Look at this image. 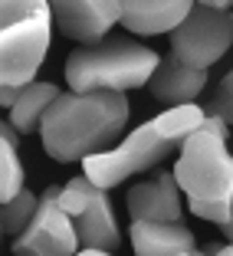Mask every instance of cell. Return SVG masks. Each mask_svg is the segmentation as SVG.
Segmentation results:
<instances>
[{"mask_svg":"<svg viewBox=\"0 0 233 256\" xmlns=\"http://www.w3.org/2000/svg\"><path fill=\"white\" fill-rule=\"evenodd\" d=\"M16 151H20V132L0 118V204L14 200L23 190V164Z\"/></svg>","mask_w":233,"mask_h":256,"instance_id":"cell-15","label":"cell"},{"mask_svg":"<svg viewBox=\"0 0 233 256\" xmlns=\"http://www.w3.org/2000/svg\"><path fill=\"white\" fill-rule=\"evenodd\" d=\"M210 256H233V243H226V246H217V243H214Z\"/></svg>","mask_w":233,"mask_h":256,"instance_id":"cell-20","label":"cell"},{"mask_svg":"<svg viewBox=\"0 0 233 256\" xmlns=\"http://www.w3.org/2000/svg\"><path fill=\"white\" fill-rule=\"evenodd\" d=\"M233 43V14L194 0L188 16L171 30V56L194 69H210Z\"/></svg>","mask_w":233,"mask_h":256,"instance_id":"cell-6","label":"cell"},{"mask_svg":"<svg viewBox=\"0 0 233 256\" xmlns=\"http://www.w3.org/2000/svg\"><path fill=\"white\" fill-rule=\"evenodd\" d=\"M53 33L46 0H0V86H26L43 66Z\"/></svg>","mask_w":233,"mask_h":256,"instance_id":"cell-5","label":"cell"},{"mask_svg":"<svg viewBox=\"0 0 233 256\" xmlns=\"http://www.w3.org/2000/svg\"><path fill=\"white\" fill-rule=\"evenodd\" d=\"M60 30L76 43H98L118 23L115 0H46Z\"/></svg>","mask_w":233,"mask_h":256,"instance_id":"cell-9","label":"cell"},{"mask_svg":"<svg viewBox=\"0 0 233 256\" xmlns=\"http://www.w3.org/2000/svg\"><path fill=\"white\" fill-rule=\"evenodd\" d=\"M132 106L125 92L92 89V92H60L40 122L46 154L60 164L82 161L96 151L115 148L125 132Z\"/></svg>","mask_w":233,"mask_h":256,"instance_id":"cell-1","label":"cell"},{"mask_svg":"<svg viewBox=\"0 0 233 256\" xmlns=\"http://www.w3.org/2000/svg\"><path fill=\"white\" fill-rule=\"evenodd\" d=\"M79 236H76L72 217L60 207V188H46L40 194L36 214L14 240V256H76Z\"/></svg>","mask_w":233,"mask_h":256,"instance_id":"cell-8","label":"cell"},{"mask_svg":"<svg viewBox=\"0 0 233 256\" xmlns=\"http://www.w3.org/2000/svg\"><path fill=\"white\" fill-rule=\"evenodd\" d=\"M60 207L72 217L79 246L92 250H118V224L112 214L108 190L92 184L86 174L72 178L60 188Z\"/></svg>","mask_w":233,"mask_h":256,"instance_id":"cell-7","label":"cell"},{"mask_svg":"<svg viewBox=\"0 0 233 256\" xmlns=\"http://www.w3.org/2000/svg\"><path fill=\"white\" fill-rule=\"evenodd\" d=\"M132 250L135 256H174L184 250H197V240L180 220L158 224V220H132Z\"/></svg>","mask_w":233,"mask_h":256,"instance_id":"cell-13","label":"cell"},{"mask_svg":"<svg viewBox=\"0 0 233 256\" xmlns=\"http://www.w3.org/2000/svg\"><path fill=\"white\" fill-rule=\"evenodd\" d=\"M60 96V86L53 82H26L20 86V92H16L14 106L7 108L10 112V125L20 132V135H30V132H36L40 122H43L46 108L53 106V98Z\"/></svg>","mask_w":233,"mask_h":256,"instance_id":"cell-14","label":"cell"},{"mask_svg":"<svg viewBox=\"0 0 233 256\" xmlns=\"http://www.w3.org/2000/svg\"><path fill=\"white\" fill-rule=\"evenodd\" d=\"M200 4H207V7H217V10H230L233 0H200Z\"/></svg>","mask_w":233,"mask_h":256,"instance_id":"cell-21","label":"cell"},{"mask_svg":"<svg viewBox=\"0 0 233 256\" xmlns=\"http://www.w3.org/2000/svg\"><path fill=\"white\" fill-rule=\"evenodd\" d=\"M36 194H30V190L23 188L20 194L14 197V200L0 204V234L4 236H20L23 230H26V224L33 220V214H36Z\"/></svg>","mask_w":233,"mask_h":256,"instance_id":"cell-16","label":"cell"},{"mask_svg":"<svg viewBox=\"0 0 233 256\" xmlns=\"http://www.w3.org/2000/svg\"><path fill=\"white\" fill-rule=\"evenodd\" d=\"M220 230H224V236L233 243V194H230V217H226L224 224H220Z\"/></svg>","mask_w":233,"mask_h":256,"instance_id":"cell-18","label":"cell"},{"mask_svg":"<svg viewBox=\"0 0 233 256\" xmlns=\"http://www.w3.org/2000/svg\"><path fill=\"white\" fill-rule=\"evenodd\" d=\"M161 56L148 46L125 36H102L98 43H86L66 60V86L72 92L112 89L128 92L148 86Z\"/></svg>","mask_w":233,"mask_h":256,"instance_id":"cell-3","label":"cell"},{"mask_svg":"<svg viewBox=\"0 0 233 256\" xmlns=\"http://www.w3.org/2000/svg\"><path fill=\"white\" fill-rule=\"evenodd\" d=\"M174 181L188 200L230 204L233 194V154L226 148V122L207 115L180 142V158L174 164Z\"/></svg>","mask_w":233,"mask_h":256,"instance_id":"cell-4","label":"cell"},{"mask_svg":"<svg viewBox=\"0 0 233 256\" xmlns=\"http://www.w3.org/2000/svg\"><path fill=\"white\" fill-rule=\"evenodd\" d=\"M207 118L200 106H171L168 112H161L158 118L138 125L135 132H128L115 148L96 151L89 158H82V174L98 188H115V184L135 178V174L154 168L161 158H168L174 148H180V142L194 132L200 122Z\"/></svg>","mask_w":233,"mask_h":256,"instance_id":"cell-2","label":"cell"},{"mask_svg":"<svg viewBox=\"0 0 233 256\" xmlns=\"http://www.w3.org/2000/svg\"><path fill=\"white\" fill-rule=\"evenodd\" d=\"M204 86H207V69H194L188 62H180L178 56L158 60V66H154V72L148 79L151 96L158 98V102H168V106L194 102Z\"/></svg>","mask_w":233,"mask_h":256,"instance_id":"cell-12","label":"cell"},{"mask_svg":"<svg viewBox=\"0 0 233 256\" xmlns=\"http://www.w3.org/2000/svg\"><path fill=\"white\" fill-rule=\"evenodd\" d=\"M115 4H118V23L138 36L171 33L194 7V0H115Z\"/></svg>","mask_w":233,"mask_h":256,"instance_id":"cell-10","label":"cell"},{"mask_svg":"<svg viewBox=\"0 0 233 256\" xmlns=\"http://www.w3.org/2000/svg\"><path fill=\"white\" fill-rule=\"evenodd\" d=\"M207 115H217V118L226 122V125H233V69L220 79L217 98L210 102V112H207Z\"/></svg>","mask_w":233,"mask_h":256,"instance_id":"cell-17","label":"cell"},{"mask_svg":"<svg viewBox=\"0 0 233 256\" xmlns=\"http://www.w3.org/2000/svg\"><path fill=\"white\" fill-rule=\"evenodd\" d=\"M76 256H112V250H92V246H82V250H76Z\"/></svg>","mask_w":233,"mask_h":256,"instance_id":"cell-19","label":"cell"},{"mask_svg":"<svg viewBox=\"0 0 233 256\" xmlns=\"http://www.w3.org/2000/svg\"><path fill=\"white\" fill-rule=\"evenodd\" d=\"M125 204L132 220H158V224L180 220V188L171 171L158 174L154 181L132 184Z\"/></svg>","mask_w":233,"mask_h":256,"instance_id":"cell-11","label":"cell"},{"mask_svg":"<svg viewBox=\"0 0 233 256\" xmlns=\"http://www.w3.org/2000/svg\"><path fill=\"white\" fill-rule=\"evenodd\" d=\"M0 236H4V234H0Z\"/></svg>","mask_w":233,"mask_h":256,"instance_id":"cell-23","label":"cell"},{"mask_svg":"<svg viewBox=\"0 0 233 256\" xmlns=\"http://www.w3.org/2000/svg\"><path fill=\"white\" fill-rule=\"evenodd\" d=\"M174 256H210V246L207 250H184V253H174Z\"/></svg>","mask_w":233,"mask_h":256,"instance_id":"cell-22","label":"cell"}]
</instances>
